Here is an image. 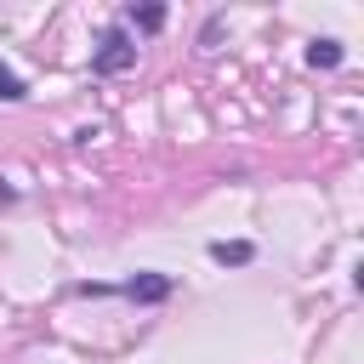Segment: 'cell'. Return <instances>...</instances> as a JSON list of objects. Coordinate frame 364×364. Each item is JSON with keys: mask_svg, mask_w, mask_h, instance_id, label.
<instances>
[{"mask_svg": "<svg viewBox=\"0 0 364 364\" xmlns=\"http://www.w3.org/2000/svg\"><path fill=\"white\" fill-rule=\"evenodd\" d=\"M131 57H136V46L125 34H108L102 51H97V74H119V68H131Z\"/></svg>", "mask_w": 364, "mask_h": 364, "instance_id": "6da1fadb", "label": "cell"}, {"mask_svg": "<svg viewBox=\"0 0 364 364\" xmlns=\"http://www.w3.org/2000/svg\"><path fill=\"white\" fill-rule=\"evenodd\" d=\"M131 296H136V301H165V296H171V279H159V273L131 279Z\"/></svg>", "mask_w": 364, "mask_h": 364, "instance_id": "7a4b0ae2", "label": "cell"}, {"mask_svg": "<svg viewBox=\"0 0 364 364\" xmlns=\"http://www.w3.org/2000/svg\"><path fill=\"white\" fill-rule=\"evenodd\" d=\"M307 63H313V68H336V63H341V40H313V46H307Z\"/></svg>", "mask_w": 364, "mask_h": 364, "instance_id": "3957f363", "label": "cell"}, {"mask_svg": "<svg viewBox=\"0 0 364 364\" xmlns=\"http://www.w3.org/2000/svg\"><path fill=\"white\" fill-rule=\"evenodd\" d=\"M23 97H28V91H23V80H17V74L0 63V102H23Z\"/></svg>", "mask_w": 364, "mask_h": 364, "instance_id": "277c9868", "label": "cell"}, {"mask_svg": "<svg viewBox=\"0 0 364 364\" xmlns=\"http://www.w3.org/2000/svg\"><path fill=\"white\" fill-rule=\"evenodd\" d=\"M210 256H216V262H250V245H228V239H222V245H210Z\"/></svg>", "mask_w": 364, "mask_h": 364, "instance_id": "5b68a950", "label": "cell"}, {"mask_svg": "<svg viewBox=\"0 0 364 364\" xmlns=\"http://www.w3.org/2000/svg\"><path fill=\"white\" fill-rule=\"evenodd\" d=\"M136 23H142V28H159V23H165V11H159V6H148V11H136Z\"/></svg>", "mask_w": 364, "mask_h": 364, "instance_id": "8992f818", "label": "cell"}]
</instances>
